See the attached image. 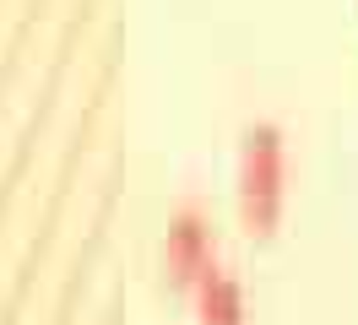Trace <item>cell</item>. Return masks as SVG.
<instances>
[{
    "mask_svg": "<svg viewBox=\"0 0 358 325\" xmlns=\"http://www.w3.org/2000/svg\"><path fill=\"white\" fill-rule=\"evenodd\" d=\"M239 217L255 233H271L277 217H282V201H288V141L277 125H250L245 141H239Z\"/></svg>",
    "mask_w": 358,
    "mask_h": 325,
    "instance_id": "1",
    "label": "cell"
},
{
    "mask_svg": "<svg viewBox=\"0 0 358 325\" xmlns=\"http://www.w3.org/2000/svg\"><path fill=\"white\" fill-rule=\"evenodd\" d=\"M163 266H169V277H174L185 293L217 271V238H212V222H206L196 206H185V212L169 217V233H163Z\"/></svg>",
    "mask_w": 358,
    "mask_h": 325,
    "instance_id": "2",
    "label": "cell"
},
{
    "mask_svg": "<svg viewBox=\"0 0 358 325\" xmlns=\"http://www.w3.org/2000/svg\"><path fill=\"white\" fill-rule=\"evenodd\" d=\"M190 303H196V325H250L245 287H239V277H228L223 266L190 287Z\"/></svg>",
    "mask_w": 358,
    "mask_h": 325,
    "instance_id": "3",
    "label": "cell"
}]
</instances>
